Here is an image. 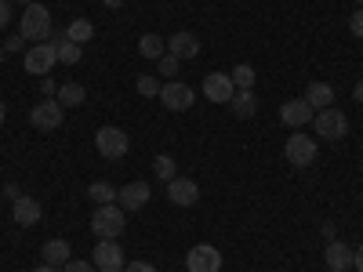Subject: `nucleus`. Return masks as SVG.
Listing matches in <instances>:
<instances>
[{
  "label": "nucleus",
  "mask_w": 363,
  "mask_h": 272,
  "mask_svg": "<svg viewBox=\"0 0 363 272\" xmlns=\"http://www.w3.org/2000/svg\"><path fill=\"white\" fill-rule=\"evenodd\" d=\"M51 11L44 4H26L22 11V22H18V33L29 40V44H44L51 37Z\"/></svg>",
  "instance_id": "f257e3e1"
},
{
  "label": "nucleus",
  "mask_w": 363,
  "mask_h": 272,
  "mask_svg": "<svg viewBox=\"0 0 363 272\" xmlns=\"http://www.w3.org/2000/svg\"><path fill=\"white\" fill-rule=\"evenodd\" d=\"M91 229H95L99 239H116L120 232H124V207H120V203H102V207H95Z\"/></svg>",
  "instance_id": "f03ea898"
},
{
  "label": "nucleus",
  "mask_w": 363,
  "mask_h": 272,
  "mask_svg": "<svg viewBox=\"0 0 363 272\" xmlns=\"http://www.w3.org/2000/svg\"><path fill=\"white\" fill-rule=\"evenodd\" d=\"M313 124H316V135H320V138L338 142V138H345V131H349V116H345L342 109H335V106H327V109H316Z\"/></svg>",
  "instance_id": "7ed1b4c3"
},
{
  "label": "nucleus",
  "mask_w": 363,
  "mask_h": 272,
  "mask_svg": "<svg viewBox=\"0 0 363 272\" xmlns=\"http://www.w3.org/2000/svg\"><path fill=\"white\" fill-rule=\"evenodd\" d=\"M62 116H66L62 102H58V98H44V102L33 106V113H29V124H33L37 131H58V128H62Z\"/></svg>",
  "instance_id": "20e7f679"
},
{
  "label": "nucleus",
  "mask_w": 363,
  "mask_h": 272,
  "mask_svg": "<svg viewBox=\"0 0 363 272\" xmlns=\"http://www.w3.org/2000/svg\"><path fill=\"white\" fill-rule=\"evenodd\" d=\"M95 149H99L106 160H120L131 149V142H128V135L120 131V128H99L95 131Z\"/></svg>",
  "instance_id": "39448f33"
},
{
  "label": "nucleus",
  "mask_w": 363,
  "mask_h": 272,
  "mask_svg": "<svg viewBox=\"0 0 363 272\" xmlns=\"http://www.w3.org/2000/svg\"><path fill=\"white\" fill-rule=\"evenodd\" d=\"M284 157H287L291 167H309V164L316 160V142L306 138L301 131H294V135L287 138V145H284Z\"/></svg>",
  "instance_id": "423d86ee"
},
{
  "label": "nucleus",
  "mask_w": 363,
  "mask_h": 272,
  "mask_svg": "<svg viewBox=\"0 0 363 272\" xmlns=\"http://www.w3.org/2000/svg\"><path fill=\"white\" fill-rule=\"evenodd\" d=\"M55 62H58V51H55L48 40H44V44H33V47L26 51V58H22L26 73H33V76H48Z\"/></svg>",
  "instance_id": "0eeeda50"
},
{
  "label": "nucleus",
  "mask_w": 363,
  "mask_h": 272,
  "mask_svg": "<svg viewBox=\"0 0 363 272\" xmlns=\"http://www.w3.org/2000/svg\"><path fill=\"white\" fill-rule=\"evenodd\" d=\"M193 87L189 84H182V80H167L164 87H160V102L167 106V109H174V113H186V109H193Z\"/></svg>",
  "instance_id": "6e6552de"
},
{
  "label": "nucleus",
  "mask_w": 363,
  "mask_h": 272,
  "mask_svg": "<svg viewBox=\"0 0 363 272\" xmlns=\"http://www.w3.org/2000/svg\"><path fill=\"white\" fill-rule=\"evenodd\" d=\"M186 268L189 272H222V251L211 244H200L186 254Z\"/></svg>",
  "instance_id": "1a4fd4ad"
},
{
  "label": "nucleus",
  "mask_w": 363,
  "mask_h": 272,
  "mask_svg": "<svg viewBox=\"0 0 363 272\" xmlns=\"http://www.w3.org/2000/svg\"><path fill=\"white\" fill-rule=\"evenodd\" d=\"M203 95H207L211 102L229 106V102H233V95H236V84H233V76H229V73H207V76H203Z\"/></svg>",
  "instance_id": "9d476101"
},
{
  "label": "nucleus",
  "mask_w": 363,
  "mask_h": 272,
  "mask_svg": "<svg viewBox=\"0 0 363 272\" xmlns=\"http://www.w3.org/2000/svg\"><path fill=\"white\" fill-rule=\"evenodd\" d=\"M313 116H316V109H313L306 98H291V102L280 106V120H284L287 128H294V131H301L306 124H313Z\"/></svg>",
  "instance_id": "9b49d317"
},
{
  "label": "nucleus",
  "mask_w": 363,
  "mask_h": 272,
  "mask_svg": "<svg viewBox=\"0 0 363 272\" xmlns=\"http://www.w3.org/2000/svg\"><path fill=\"white\" fill-rule=\"evenodd\" d=\"M95 268L99 272H120L124 268V251H120L116 239H102V244H95Z\"/></svg>",
  "instance_id": "f8f14e48"
},
{
  "label": "nucleus",
  "mask_w": 363,
  "mask_h": 272,
  "mask_svg": "<svg viewBox=\"0 0 363 272\" xmlns=\"http://www.w3.org/2000/svg\"><path fill=\"white\" fill-rule=\"evenodd\" d=\"M167 200L178 203V207H193L200 200V186L193 178H171L167 181Z\"/></svg>",
  "instance_id": "ddd939ff"
},
{
  "label": "nucleus",
  "mask_w": 363,
  "mask_h": 272,
  "mask_svg": "<svg viewBox=\"0 0 363 272\" xmlns=\"http://www.w3.org/2000/svg\"><path fill=\"white\" fill-rule=\"evenodd\" d=\"M40 215H44V207L33 200V196H18L15 203H11V218H15V225H37L40 222Z\"/></svg>",
  "instance_id": "4468645a"
},
{
  "label": "nucleus",
  "mask_w": 363,
  "mask_h": 272,
  "mask_svg": "<svg viewBox=\"0 0 363 272\" xmlns=\"http://www.w3.org/2000/svg\"><path fill=\"white\" fill-rule=\"evenodd\" d=\"M352 254H356V251H352L349 244H342V239H330L323 261H327L330 272H349V268H352Z\"/></svg>",
  "instance_id": "2eb2a0df"
},
{
  "label": "nucleus",
  "mask_w": 363,
  "mask_h": 272,
  "mask_svg": "<svg viewBox=\"0 0 363 272\" xmlns=\"http://www.w3.org/2000/svg\"><path fill=\"white\" fill-rule=\"evenodd\" d=\"M167 51H171L174 58H196V55H200V37L189 33V29H178V33L167 40Z\"/></svg>",
  "instance_id": "dca6fc26"
},
{
  "label": "nucleus",
  "mask_w": 363,
  "mask_h": 272,
  "mask_svg": "<svg viewBox=\"0 0 363 272\" xmlns=\"http://www.w3.org/2000/svg\"><path fill=\"white\" fill-rule=\"evenodd\" d=\"M116 203L124 210H142L149 203V186H145V181H131V186H124L116 193Z\"/></svg>",
  "instance_id": "f3484780"
},
{
  "label": "nucleus",
  "mask_w": 363,
  "mask_h": 272,
  "mask_svg": "<svg viewBox=\"0 0 363 272\" xmlns=\"http://www.w3.org/2000/svg\"><path fill=\"white\" fill-rule=\"evenodd\" d=\"M306 102L313 109H327V106H335V87H330L327 80H313L306 87Z\"/></svg>",
  "instance_id": "a211bd4d"
},
{
  "label": "nucleus",
  "mask_w": 363,
  "mask_h": 272,
  "mask_svg": "<svg viewBox=\"0 0 363 272\" xmlns=\"http://www.w3.org/2000/svg\"><path fill=\"white\" fill-rule=\"evenodd\" d=\"M40 254H44V265L66 268V261H69V244H66V239H48Z\"/></svg>",
  "instance_id": "6ab92c4d"
},
{
  "label": "nucleus",
  "mask_w": 363,
  "mask_h": 272,
  "mask_svg": "<svg viewBox=\"0 0 363 272\" xmlns=\"http://www.w3.org/2000/svg\"><path fill=\"white\" fill-rule=\"evenodd\" d=\"M55 98L62 102V109H73V106H80V102L87 98V91H84V84L66 80V84H58V95H55Z\"/></svg>",
  "instance_id": "aec40b11"
},
{
  "label": "nucleus",
  "mask_w": 363,
  "mask_h": 272,
  "mask_svg": "<svg viewBox=\"0 0 363 272\" xmlns=\"http://www.w3.org/2000/svg\"><path fill=\"white\" fill-rule=\"evenodd\" d=\"M229 106H233V113H236L240 120H251V116L258 113V98H255V91H236Z\"/></svg>",
  "instance_id": "412c9836"
},
{
  "label": "nucleus",
  "mask_w": 363,
  "mask_h": 272,
  "mask_svg": "<svg viewBox=\"0 0 363 272\" xmlns=\"http://www.w3.org/2000/svg\"><path fill=\"white\" fill-rule=\"evenodd\" d=\"M91 37H95V22L91 18H73L66 26V40H73V44H87Z\"/></svg>",
  "instance_id": "4be33fe9"
},
{
  "label": "nucleus",
  "mask_w": 363,
  "mask_h": 272,
  "mask_svg": "<svg viewBox=\"0 0 363 272\" xmlns=\"http://www.w3.org/2000/svg\"><path fill=\"white\" fill-rule=\"evenodd\" d=\"M138 55L157 58V62H160V58L167 55V40H164V37H157V33H145V37L138 40Z\"/></svg>",
  "instance_id": "5701e85b"
},
{
  "label": "nucleus",
  "mask_w": 363,
  "mask_h": 272,
  "mask_svg": "<svg viewBox=\"0 0 363 272\" xmlns=\"http://www.w3.org/2000/svg\"><path fill=\"white\" fill-rule=\"evenodd\" d=\"M116 193H120V189H113L109 181H91V189H87V196L95 200L99 207H102V203H116Z\"/></svg>",
  "instance_id": "b1692460"
},
{
  "label": "nucleus",
  "mask_w": 363,
  "mask_h": 272,
  "mask_svg": "<svg viewBox=\"0 0 363 272\" xmlns=\"http://www.w3.org/2000/svg\"><path fill=\"white\" fill-rule=\"evenodd\" d=\"M80 58H84V44H73V40H62V44H58V62L77 66Z\"/></svg>",
  "instance_id": "393cba45"
},
{
  "label": "nucleus",
  "mask_w": 363,
  "mask_h": 272,
  "mask_svg": "<svg viewBox=\"0 0 363 272\" xmlns=\"http://www.w3.org/2000/svg\"><path fill=\"white\" fill-rule=\"evenodd\" d=\"M229 76H233V84H236L240 91H251V87H255V66H247V62H240Z\"/></svg>",
  "instance_id": "a878e982"
},
{
  "label": "nucleus",
  "mask_w": 363,
  "mask_h": 272,
  "mask_svg": "<svg viewBox=\"0 0 363 272\" xmlns=\"http://www.w3.org/2000/svg\"><path fill=\"white\" fill-rule=\"evenodd\" d=\"M135 87H138L142 98H160V87L164 84H157L153 76H135Z\"/></svg>",
  "instance_id": "bb28decb"
},
{
  "label": "nucleus",
  "mask_w": 363,
  "mask_h": 272,
  "mask_svg": "<svg viewBox=\"0 0 363 272\" xmlns=\"http://www.w3.org/2000/svg\"><path fill=\"white\" fill-rule=\"evenodd\" d=\"M153 171H157V178H164V181L178 178V174H174V160H171V157H157V160H153Z\"/></svg>",
  "instance_id": "cd10ccee"
},
{
  "label": "nucleus",
  "mask_w": 363,
  "mask_h": 272,
  "mask_svg": "<svg viewBox=\"0 0 363 272\" xmlns=\"http://www.w3.org/2000/svg\"><path fill=\"white\" fill-rule=\"evenodd\" d=\"M178 62H182V58H174V55L167 51V55L160 58V62H157V66H160V76H167V80H171V76L178 73Z\"/></svg>",
  "instance_id": "c85d7f7f"
},
{
  "label": "nucleus",
  "mask_w": 363,
  "mask_h": 272,
  "mask_svg": "<svg viewBox=\"0 0 363 272\" xmlns=\"http://www.w3.org/2000/svg\"><path fill=\"white\" fill-rule=\"evenodd\" d=\"M349 33L363 40V8H356V11H352V18H349Z\"/></svg>",
  "instance_id": "c756f323"
},
{
  "label": "nucleus",
  "mask_w": 363,
  "mask_h": 272,
  "mask_svg": "<svg viewBox=\"0 0 363 272\" xmlns=\"http://www.w3.org/2000/svg\"><path fill=\"white\" fill-rule=\"evenodd\" d=\"M62 272H95V265H91V261H80V258H69Z\"/></svg>",
  "instance_id": "7c9ffc66"
},
{
  "label": "nucleus",
  "mask_w": 363,
  "mask_h": 272,
  "mask_svg": "<svg viewBox=\"0 0 363 272\" xmlns=\"http://www.w3.org/2000/svg\"><path fill=\"white\" fill-rule=\"evenodd\" d=\"M11 22V0H0V29H8Z\"/></svg>",
  "instance_id": "2f4dec72"
},
{
  "label": "nucleus",
  "mask_w": 363,
  "mask_h": 272,
  "mask_svg": "<svg viewBox=\"0 0 363 272\" xmlns=\"http://www.w3.org/2000/svg\"><path fill=\"white\" fill-rule=\"evenodd\" d=\"M40 91H44V98H55V95H58V84H55L51 76H44V80H40Z\"/></svg>",
  "instance_id": "473e14b6"
},
{
  "label": "nucleus",
  "mask_w": 363,
  "mask_h": 272,
  "mask_svg": "<svg viewBox=\"0 0 363 272\" xmlns=\"http://www.w3.org/2000/svg\"><path fill=\"white\" fill-rule=\"evenodd\" d=\"M22 44H26V37H22V33H11V37H8V44H4V51L11 55V51H18Z\"/></svg>",
  "instance_id": "72a5a7b5"
},
{
  "label": "nucleus",
  "mask_w": 363,
  "mask_h": 272,
  "mask_svg": "<svg viewBox=\"0 0 363 272\" xmlns=\"http://www.w3.org/2000/svg\"><path fill=\"white\" fill-rule=\"evenodd\" d=\"M124 272H157L149 261H131V265H124Z\"/></svg>",
  "instance_id": "f704fd0d"
},
{
  "label": "nucleus",
  "mask_w": 363,
  "mask_h": 272,
  "mask_svg": "<svg viewBox=\"0 0 363 272\" xmlns=\"http://www.w3.org/2000/svg\"><path fill=\"white\" fill-rule=\"evenodd\" d=\"M352 268H356V272H363V244H359V247H356V254H352Z\"/></svg>",
  "instance_id": "c9c22d12"
},
{
  "label": "nucleus",
  "mask_w": 363,
  "mask_h": 272,
  "mask_svg": "<svg viewBox=\"0 0 363 272\" xmlns=\"http://www.w3.org/2000/svg\"><path fill=\"white\" fill-rule=\"evenodd\" d=\"M320 232H323V239H327V244L335 239V225H330V222H323V229H320Z\"/></svg>",
  "instance_id": "e433bc0d"
},
{
  "label": "nucleus",
  "mask_w": 363,
  "mask_h": 272,
  "mask_svg": "<svg viewBox=\"0 0 363 272\" xmlns=\"http://www.w3.org/2000/svg\"><path fill=\"white\" fill-rule=\"evenodd\" d=\"M4 196H11V200H18L22 193H18V186H15V181H11V186H4Z\"/></svg>",
  "instance_id": "4c0bfd02"
},
{
  "label": "nucleus",
  "mask_w": 363,
  "mask_h": 272,
  "mask_svg": "<svg viewBox=\"0 0 363 272\" xmlns=\"http://www.w3.org/2000/svg\"><path fill=\"white\" fill-rule=\"evenodd\" d=\"M352 98H356V102H363V80H356V87H352Z\"/></svg>",
  "instance_id": "58836bf2"
},
{
  "label": "nucleus",
  "mask_w": 363,
  "mask_h": 272,
  "mask_svg": "<svg viewBox=\"0 0 363 272\" xmlns=\"http://www.w3.org/2000/svg\"><path fill=\"white\" fill-rule=\"evenodd\" d=\"M33 272H62V268H55V265H37Z\"/></svg>",
  "instance_id": "ea45409f"
},
{
  "label": "nucleus",
  "mask_w": 363,
  "mask_h": 272,
  "mask_svg": "<svg viewBox=\"0 0 363 272\" xmlns=\"http://www.w3.org/2000/svg\"><path fill=\"white\" fill-rule=\"evenodd\" d=\"M120 4H124V0H106V8H120Z\"/></svg>",
  "instance_id": "a19ab883"
},
{
  "label": "nucleus",
  "mask_w": 363,
  "mask_h": 272,
  "mask_svg": "<svg viewBox=\"0 0 363 272\" xmlns=\"http://www.w3.org/2000/svg\"><path fill=\"white\" fill-rule=\"evenodd\" d=\"M4 116H8V109H4V102H0V124H4Z\"/></svg>",
  "instance_id": "79ce46f5"
},
{
  "label": "nucleus",
  "mask_w": 363,
  "mask_h": 272,
  "mask_svg": "<svg viewBox=\"0 0 363 272\" xmlns=\"http://www.w3.org/2000/svg\"><path fill=\"white\" fill-rule=\"evenodd\" d=\"M11 4H37V0H11Z\"/></svg>",
  "instance_id": "37998d69"
},
{
  "label": "nucleus",
  "mask_w": 363,
  "mask_h": 272,
  "mask_svg": "<svg viewBox=\"0 0 363 272\" xmlns=\"http://www.w3.org/2000/svg\"><path fill=\"white\" fill-rule=\"evenodd\" d=\"M0 62H4V47H0Z\"/></svg>",
  "instance_id": "c03bdc74"
},
{
  "label": "nucleus",
  "mask_w": 363,
  "mask_h": 272,
  "mask_svg": "<svg viewBox=\"0 0 363 272\" xmlns=\"http://www.w3.org/2000/svg\"><path fill=\"white\" fill-rule=\"evenodd\" d=\"M356 4H359V8H363V0H356Z\"/></svg>",
  "instance_id": "a18cd8bd"
},
{
  "label": "nucleus",
  "mask_w": 363,
  "mask_h": 272,
  "mask_svg": "<svg viewBox=\"0 0 363 272\" xmlns=\"http://www.w3.org/2000/svg\"><path fill=\"white\" fill-rule=\"evenodd\" d=\"M349 272H352V268H349Z\"/></svg>",
  "instance_id": "49530a36"
},
{
  "label": "nucleus",
  "mask_w": 363,
  "mask_h": 272,
  "mask_svg": "<svg viewBox=\"0 0 363 272\" xmlns=\"http://www.w3.org/2000/svg\"><path fill=\"white\" fill-rule=\"evenodd\" d=\"M359 167H363V164H359Z\"/></svg>",
  "instance_id": "de8ad7c7"
}]
</instances>
